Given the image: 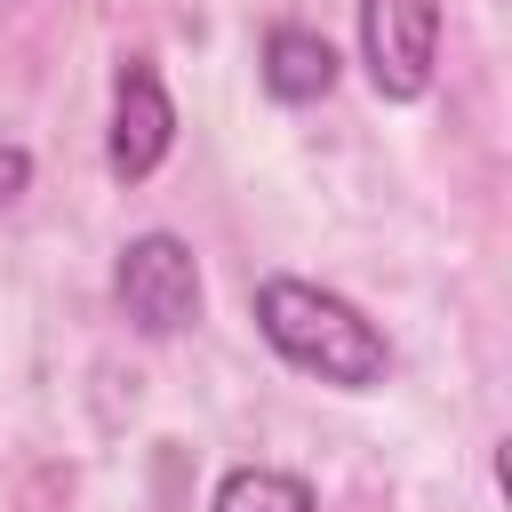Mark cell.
Returning <instances> with one entry per match:
<instances>
[{"label": "cell", "instance_id": "6", "mask_svg": "<svg viewBox=\"0 0 512 512\" xmlns=\"http://www.w3.org/2000/svg\"><path fill=\"white\" fill-rule=\"evenodd\" d=\"M208 512H312V488L280 464H240L216 480V504Z\"/></svg>", "mask_w": 512, "mask_h": 512}, {"label": "cell", "instance_id": "5", "mask_svg": "<svg viewBox=\"0 0 512 512\" xmlns=\"http://www.w3.org/2000/svg\"><path fill=\"white\" fill-rule=\"evenodd\" d=\"M336 88V48L312 24H272L264 32V96L272 104H320Z\"/></svg>", "mask_w": 512, "mask_h": 512}, {"label": "cell", "instance_id": "2", "mask_svg": "<svg viewBox=\"0 0 512 512\" xmlns=\"http://www.w3.org/2000/svg\"><path fill=\"white\" fill-rule=\"evenodd\" d=\"M112 296L136 336H184L200 320V256L176 232H136L112 264Z\"/></svg>", "mask_w": 512, "mask_h": 512}, {"label": "cell", "instance_id": "1", "mask_svg": "<svg viewBox=\"0 0 512 512\" xmlns=\"http://www.w3.org/2000/svg\"><path fill=\"white\" fill-rule=\"evenodd\" d=\"M256 328H264V344H272L288 368H304V376H320V384H336V392H376V384L392 376L384 328H376L352 296H336V288H320V280H296V272L256 280Z\"/></svg>", "mask_w": 512, "mask_h": 512}, {"label": "cell", "instance_id": "4", "mask_svg": "<svg viewBox=\"0 0 512 512\" xmlns=\"http://www.w3.org/2000/svg\"><path fill=\"white\" fill-rule=\"evenodd\" d=\"M176 152V104L152 72V56H120L112 72V128H104V168L120 184H144Z\"/></svg>", "mask_w": 512, "mask_h": 512}, {"label": "cell", "instance_id": "7", "mask_svg": "<svg viewBox=\"0 0 512 512\" xmlns=\"http://www.w3.org/2000/svg\"><path fill=\"white\" fill-rule=\"evenodd\" d=\"M24 184H32V152L24 144H0V208L24 200Z\"/></svg>", "mask_w": 512, "mask_h": 512}, {"label": "cell", "instance_id": "3", "mask_svg": "<svg viewBox=\"0 0 512 512\" xmlns=\"http://www.w3.org/2000/svg\"><path fill=\"white\" fill-rule=\"evenodd\" d=\"M360 64L384 104L432 96L440 72V0H360Z\"/></svg>", "mask_w": 512, "mask_h": 512}]
</instances>
